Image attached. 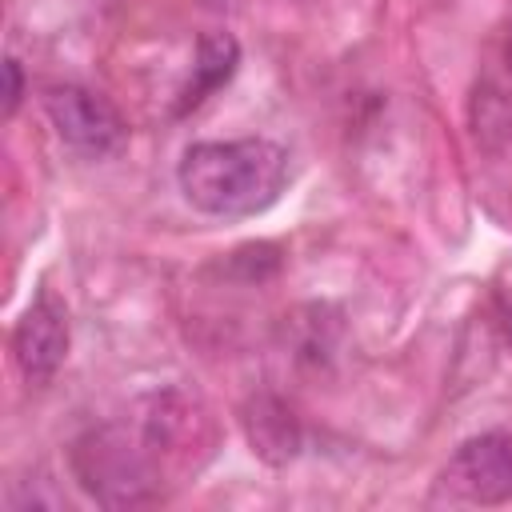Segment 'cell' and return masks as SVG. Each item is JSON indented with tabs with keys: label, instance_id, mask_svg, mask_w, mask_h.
<instances>
[{
	"label": "cell",
	"instance_id": "obj_7",
	"mask_svg": "<svg viewBox=\"0 0 512 512\" xmlns=\"http://www.w3.org/2000/svg\"><path fill=\"white\" fill-rule=\"evenodd\" d=\"M240 64V44L232 32H204L196 40V60H192V76L180 88L176 100V116H188L192 108H200L216 88H224L236 76Z\"/></svg>",
	"mask_w": 512,
	"mask_h": 512
},
{
	"label": "cell",
	"instance_id": "obj_2",
	"mask_svg": "<svg viewBox=\"0 0 512 512\" xmlns=\"http://www.w3.org/2000/svg\"><path fill=\"white\" fill-rule=\"evenodd\" d=\"M168 448L152 436L144 416L132 424H100L72 440L68 464L76 484L104 508H136L160 500V456Z\"/></svg>",
	"mask_w": 512,
	"mask_h": 512
},
{
	"label": "cell",
	"instance_id": "obj_6",
	"mask_svg": "<svg viewBox=\"0 0 512 512\" xmlns=\"http://www.w3.org/2000/svg\"><path fill=\"white\" fill-rule=\"evenodd\" d=\"M244 436L252 444V452L272 464V468H284L300 456L304 448V432H300V420L292 416L288 404H280L276 396H256L244 404Z\"/></svg>",
	"mask_w": 512,
	"mask_h": 512
},
{
	"label": "cell",
	"instance_id": "obj_5",
	"mask_svg": "<svg viewBox=\"0 0 512 512\" xmlns=\"http://www.w3.org/2000/svg\"><path fill=\"white\" fill-rule=\"evenodd\" d=\"M64 356H68V312L44 288L20 312V320L12 328V360H16V368L28 384L44 388L60 372Z\"/></svg>",
	"mask_w": 512,
	"mask_h": 512
},
{
	"label": "cell",
	"instance_id": "obj_3",
	"mask_svg": "<svg viewBox=\"0 0 512 512\" xmlns=\"http://www.w3.org/2000/svg\"><path fill=\"white\" fill-rule=\"evenodd\" d=\"M436 500L464 508L512 504V432L468 436L436 476Z\"/></svg>",
	"mask_w": 512,
	"mask_h": 512
},
{
	"label": "cell",
	"instance_id": "obj_1",
	"mask_svg": "<svg viewBox=\"0 0 512 512\" xmlns=\"http://www.w3.org/2000/svg\"><path fill=\"white\" fill-rule=\"evenodd\" d=\"M288 152L268 136L200 140L176 164L180 196L212 220H244L268 212L288 188Z\"/></svg>",
	"mask_w": 512,
	"mask_h": 512
},
{
	"label": "cell",
	"instance_id": "obj_8",
	"mask_svg": "<svg viewBox=\"0 0 512 512\" xmlns=\"http://www.w3.org/2000/svg\"><path fill=\"white\" fill-rule=\"evenodd\" d=\"M20 100H24V68L16 56H8L4 60V112L12 116L20 108Z\"/></svg>",
	"mask_w": 512,
	"mask_h": 512
},
{
	"label": "cell",
	"instance_id": "obj_9",
	"mask_svg": "<svg viewBox=\"0 0 512 512\" xmlns=\"http://www.w3.org/2000/svg\"><path fill=\"white\" fill-rule=\"evenodd\" d=\"M496 316H500L504 336L512 340V292H500V296H496Z\"/></svg>",
	"mask_w": 512,
	"mask_h": 512
},
{
	"label": "cell",
	"instance_id": "obj_4",
	"mask_svg": "<svg viewBox=\"0 0 512 512\" xmlns=\"http://www.w3.org/2000/svg\"><path fill=\"white\" fill-rule=\"evenodd\" d=\"M44 116L52 132L80 156L104 160L128 144L124 116L84 84H48L44 88Z\"/></svg>",
	"mask_w": 512,
	"mask_h": 512
},
{
	"label": "cell",
	"instance_id": "obj_10",
	"mask_svg": "<svg viewBox=\"0 0 512 512\" xmlns=\"http://www.w3.org/2000/svg\"><path fill=\"white\" fill-rule=\"evenodd\" d=\"M504 68H508V76H512V28H508V36H504Z\"/></svg>",
	"mask_w": 512,
	"mask_h": 512
}]
</instances>
